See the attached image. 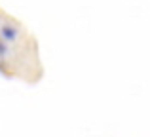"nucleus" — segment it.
I'll list each match as a JSON object with an SVG mask.
<instances>
[{
    "label": "nucleus",
    "instance_id": "obj_1",
    "mask_svg": "<svg viewBox=\"0 0 150 137\" xmlns=\"http://www.w3.org/2000/svg\"><path fill=\"white\" fill-rule=\"evenodd\" d=\"M0 38L6 42H15L19 38V31L13 25H2L0 27Z\"/></svg>",
    "mask_w": 150,
    "mask_h": 137
},
{
    "label": "nucleus",
    "instance_id": "obj_2",
    "mask_svg": "<svg viewBox=\"0 0 150 137\" xmlns=\"http://www.w3.org/2000/svg\"><path fill=\"white\" fill-rule=\"evenodd\" d=\"M10 53V48H8V42L0 38V57H6Z\"/></svg>",
    "mask_w": 150,
    "mask_h": 137
},
{
    "label": "nucleus",
    "instance_id": "obj_3",
    "mask_svg": "<svg viewBox=\"0 0 150 137\" xmlns=\"http://www.w3.org/2000/svg\"><path fill=\"white\" fill-rule=\"evenodd\" d=\"M0 72H4V67H2V65H0Z\"/></svg>",
    "mask_w": 150,
    "mask_h": 137
}]
</instances>
